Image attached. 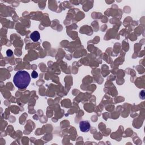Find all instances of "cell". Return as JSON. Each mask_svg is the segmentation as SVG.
Returning a JSON list of instances; mask_svg holds the SVG:
<instances>
[{
    "label": "cell",
    "instance_id": "obj_1",
    "mask_svg": "<svg viewBox=\"0 0 145 145\" xmlns=\"http://www.w3.org/2000/svg\"><path fill=\"white\" fill-rule=\"evenodd\" d=\"M31 81V77L29 73L26 71H18L15 74L13 82L17 87L19 89H24L27 87Z\"/></svg>",
    "mask_w": 145,
    "mask_h": 145
},
{
    "label": "cell",
    "instance_id": "obj_2",
    "mask_svg": "<svg viewBox=\"0 0 145 145\" xmlns=\"http://www.w3.org/2000/svg\"><path fill=\"white\" fill-rule=\"evenodd\" d=\"M90 124L88 121H82L79 123L80 130L82 132H87L90 129Z\"/></svg>",
    "mask_w": 145,
    "mask_h": 145
},
{
    "label": "cell",
    "instance_id": "obj_3",
    "mask_svg": "<svg viewBox=\"0 0 145 145\" xmlns=\"http://www.w3.org/2000/svg\"><path fill=\"white\" fill-rule=\"evenodd\" d=\"M30 38L32 41L34 42H36L39 40L40 38V33L38 31H33L31 34L30 35Z\"/></svg>",
    "mask_w": 145,
    "mask_h": 145
},
{
    "label": "cell",
    "instance_id": "obj_4",
    "mask_svg": "<svg viewBox=\"0 0 145 145\" xmlns=\"http://www.w3.org/2000/svg\"><path fill=\"white\" fill-rule=\"evenodd\" d=\"M31 76H32V78H38V74L36 72V71L33 70L32 72Z\"/></svg>",
    "mask_w": 145,
    "mask_h": 145
},
{
    "label": "cell",
    "instance_id": "obj_5",
    "mask_svg": "<svg viewBox=\"0 0 145 145\" xmlns=\"http://www.w3.org/2000/svg\"><path fill=\"white\" fill-rule=\"evenodd\" d=\"M6 54L8 57H11L13 56V52L11 50H10V49H9V50H8L6 52Z\"/></svg>",
    "mask_w": 145,
    "mask_h": 145
}]
</instances>
